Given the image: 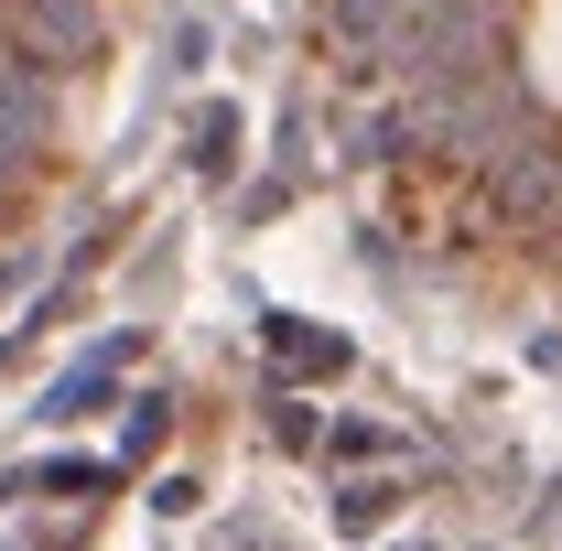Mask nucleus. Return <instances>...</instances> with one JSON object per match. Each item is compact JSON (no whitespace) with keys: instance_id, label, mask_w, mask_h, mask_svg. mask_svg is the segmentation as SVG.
<instances>
[{"instance_id":"obj_1","label":"nucleus","mask_w":562,"mask_h":551,"mask_svg":"<svg viewBox=\"0 0 562 551\" xmlns=\"http://www.w3.org/2000/svg\"><path fill=\"white\" fill-rule=\"evenodd\" d=\"M519 55H530V87L562 109V0H530V33H519Z\"/></svg>"}]
</instances>
